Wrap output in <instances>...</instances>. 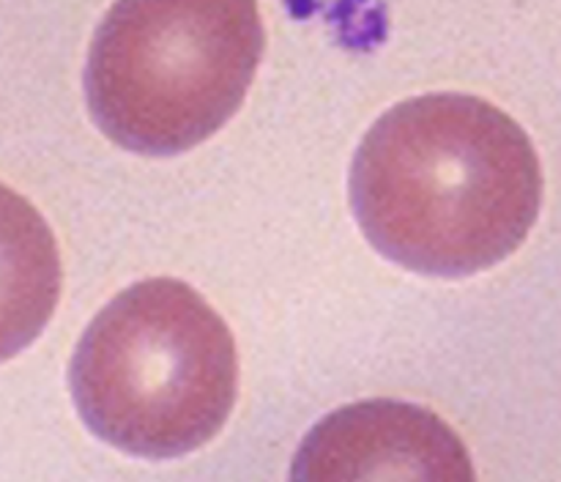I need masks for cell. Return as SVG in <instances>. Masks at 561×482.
I'll use <instances>...</instances> for the list:
<instances>
[{
  "instance_id": "obj_2",
  "label": "cell",
  "mask_w": 561,
  "mask_h": 482,
  "mask_svg": "<svg viewBox=\"0 0 561 482\" xmlns=\"http://www.w3.org/2000/svg\"><path fill=\"white\" fill-rule=\"evenodd\" d=\"M71 398L102 441L179 458L211 441L239 392L233 334L192 285L153 277L121 290L71 356Z\"/></svg>"
},
{
  "instance_id": "obj_4",
  "label": "cell",
  "mask_w": 561,
  "mask_h": 482,
  "mask_svg": "<svg viewBox=\"0 0 561 482\" xmlns=\"http://www.w3.org/2000/svg\"><path fill=\"white\" fill-rule=\"evenodd\" d=\"M288 482H477L463 438L425 405L376 398L323 416Z\"/></svg>"
},
{
  "instance_id": "obj_3",
  "label": "cell",
  "mask_w": 561,
  "mask_h": 482,
  "mask_svg": "<svg viewBox=\"0 0 561 482\" xmlns=\"http://www.w3.org/2000/svg\"><path fill=\"white\" fill-rule=\"evenodd\" d=\"M261 55L255 3L113 5L88 53V107L129 151H190L233 118Z\"/></svg>"
},
{
  "instance_id": "obj_1",
  "label": "cell",
  "mask_w": 561,
  "mask_h": 482,
  "mask_svg": "<svg viewBox=\"0 0 561 482\" xmlns=\"http://www.w3.org/2000/svg\"><path fill=\"white\" fill-rule=\"evenodd\" d=\"M356 222L389 261L466 277L513 255L535 228L542 170L529 135L469 93L405 99L381 115L351 168Z\"/></svg>"
},
{
  "instance_id": "obj_5",
  "label": "cell",
  "mask_w": 561,
  "mask_h": 482,
  "mask_svg": "<svg viewBox=\"0 0 561 482\" xmlns=\"http://www.w3.org/2000/svg\"><path fill=\"white\" fill-rule=\"evenodd\" d=\"M64 285L58 241L27 197L0 184V362L42 334Z\"/></svg>"
}]
</instances>
